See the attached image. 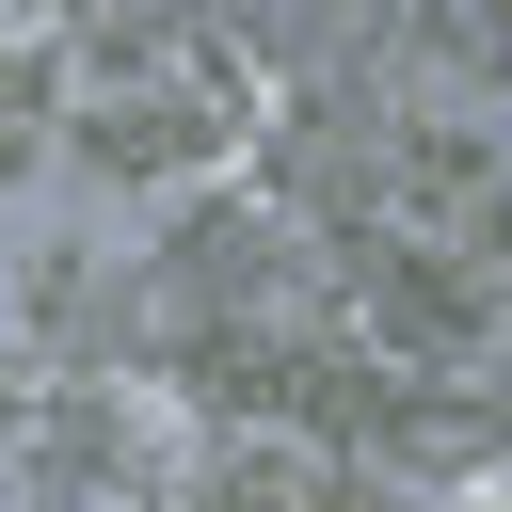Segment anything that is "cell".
<instances>
[{
	"label": "cell",
	"instance_id": "obj_1",
	"mask_svg": "<svg viewBox=\"0 0 512 512\" xmlns=\"http://www.w3.org/2000/svg\"><path fill=\"white\" fill-rule=\"evenodd\" d=\"M64 160H80L96 192H224V176L256 160V128L208 112V96H80V112H64Z\"/></svg>",
	"mask_w": 512,
	"mask_h": 512
},
{
	"label": "cell",
	"instance_id": "obj_2",
	"mask_svg": "<svg viewBox=\"0 0 512 512\" xmlns=\"http://www.w3.org/2000/svg\"><path fill=\"white\" fill-rule=\"evenodd\" d=\"M496 192H512V112H400V128H384V208H400V240L448 256Z\"/></svg>",
	"mask_w": 512,
	"mask_h": 512
},
{
	"label": "cell",
	"instance_id": "obj_3",
	"mask_svg": "<svg viewBox=\"0 0 512 512\" xmlns=\"http://www.w3.org/2000/svg\"><path fill=\"white\" fill-rule=\"evenodd\" d=\"M400 496H464V480H512V384H384L368 448Z\"/></svg>",
	"mask_w": 512,
	"mask_h": 512
}]
</instances>
